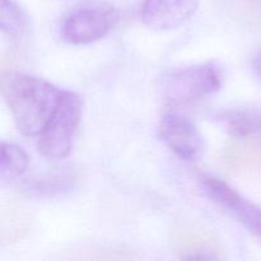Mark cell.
Returning a JSON list of instances; mask_svg holds the SVG:
<instances>
[{
	"label": "cell",
	"mask_w": 261,
	"mask_h": 261,
	"mask_svg": "<svg viewBox=\"0 0 261 261\" xmlns=\"http://www.w3.org/2000/svg\"><path fill=\"white\" fill-rule=\"evenodd\" d=\"M252 66H254V70L256 71L257 75L261 78V50L257 51L256 55L254 56V60H252Z\"/></svg>",
	"instance_id": "obj_12"
},
{
	"label": "cell",
	"mask_w": 261,
	"mask_h": 261,
	"mask_svg": "<svg viewBox=\"0 0 261 261\" xmlns=\"http://www.w3.org/2000/svg\"><path fill=\"white\" fill-rule=\"evenodd\" d=\"M63 94L64 89L40 76L10 73L3 78V96L18 130L25 137H40Z\"/></svg>",
	"instance_id": "obj_1"
},
{
	"label": "cell",
	"mask_w": 261,
	"mask_h": 261,
	"mask_svg": "<svg viewBox=\"0 0 261 261\" xmlns=\"http://www.w3.org/2000/svg\"><path fill=\"white\" fill-rule=\"evenodd\" d=\"M30 158L25 150L13 143H2L0 178L3 182H10L19 178L28 168Z\"/></svg>",
	"instance_id": "obj_9"
},
{
	"label": "cell",
	"mask_w": 261,
	"mask_h": 261,
	"mask_svg": "<svg viewBox=\"0 0 261 261\" xmlns=\"http://www.w3.org/2000/svg\"><path fill=\"white\" fill-rule=\"evenodd\" d=\"M0 27L10 38H22L28 30V17L14 0H2Z\"/></svg>",
	"instance_id": "obj_10"
},
{
	"label": "cell",
	"mask_w": 261,
	"mask_h": 261,
	"mask_svg": "<svg viewBox=\"0 0 261 261\" xmlns=\"http://www.w3.org/2000/svg\"><path fill=\"white\" fill-rule=\"evenodd\" d=\"M200 0H144L142 19L155 31H171L195 14Z\"/></svg>",
	"instance_id": "obj_7"
},
{
	"label": "cell",
	"mask_w": 261,
	"mask_h": 261,
	"mask_svg": "<svg viewBox=\"0 0 261 261\" xmlns=\"http://www.w3.org/2000/svg\"><path fill=\"white\" fill-rule=\"evenodd\" d=\"M199 184L206 198L232 219L239 222L250 233L261 240V208L259 205L242 196L221 178L201 175Z\"/></svg>",
	"instance_id": "obj_5"
},
{
	"label": "cell",
	"mask_w": 261,
	"mask_h": 261,
	"mask_svg": "<svg viewBox=\"0 0 261 261\" xmlns=\"http://www.w3.org/2000/svg\"><path fill=\"white\" fill-rule=\"evenodd\" d=\"M217 121L236 139L261 140V110L233 109L221 112Z\"/></svg>",
	"instance_id": "obj_8"
},
{
	"label": "cell",
	"mask_w": 261,
	"mask_h": 261,
	"mask_svg": "<svg viewBox=\"0 0 261 261\" xmlns=\"http://www.w3.org/2000/svg\"><path fill=\"white\" fill-rule=\"evenodd\" d=\"M223 86V73L214 61L180 69L163 79V94L172 105L191 103L217 93Z\"/></svg>",
	"instance_id": "obj_3"
},
{
	"label": "cell",
	"mask_w": 261,
	"mask_h": 261,
	"mask_svg": "<svg viewBox=\"0 0 261 261\" xmlns=\"http://www.w3.org/2000/svg\"><path fill=\"white\" fill-rule=\"evenodd\" d=\"M119 19L116 9L102 2L82 4L63 20L60 35L71 45H88L109 35Z\"/></svg>",
	"instance_id": "obj_4"
},
{
	"label": "cell",
	"mask_w": 261,
	"mask_h": 261,
	"mask_svg": "<svg viewBox=\"0 0 261 261\" xmlns=\"http://www.w3.org/2000/svg\"><path fill=\"white\" fill-rule=\"evenodd\" d=\"M73 184L74 177L71 175H53L31 181L24 186V190L33 195L51 198L70 191Z\"/></svg>",
	"instance_id": "obj_11"
},
{
	"label": "cell",
	"mask_w": 261,
	"mask_h": 261,
	"mask_svg": "<svg viewBox=\"0 0 261 261\" xmlns=\"http://www.w3.org/2000/svg\"><path fill=\"white\" fill-rule=\"evenodd\" d=\"M83 114V99L78 93L64 89L63 98L53 119L38 137V150L48 160H63L73 148Z\"/></svg>",
	"instance_id": "obj_2"
},
{
	"label": "cell",
	"mask_w": 261,
	"mask_h": 261,
	"mask_svg": "<svg viewBox=\"0 0 261 261\" xmlns=\"http://www.w3.org/2000/svg\"><path fill=\"white\" fill-rule=\"evenodd\" d=\"M160 138L181 160L194 162L205 152V142L190 119L175 111H168L161 117Z\"/></svg>",
	"instance_id": "obj_6"
}]
</instances>
